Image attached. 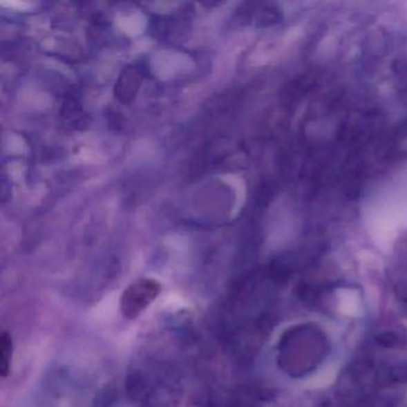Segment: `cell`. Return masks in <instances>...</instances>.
I'll return each instance as SVG.
<instances>
[{
  "label": "cell",
  "mask_w": 407,
  "mask_h": 407,
  "mask_svg": "<svg viewBox=\"0 0 407 407\" xmlns=\"http://www.w3.org/2000/svg\"><path fill=\"white\" fill-rule=\"evenodd\" d=\"M162 292L157 281L144 278L129 285L120 299V310L124 318L134 320L154 302Z\"/></svg>",
  "instance_id": "1"
},
{
  "label": "cell",
  "mask_w": 407,
  "mask_h": 407,
  "mask_svg": "<svg viewBox=\"0 0 407 407\" xmlns=\"http://www.w3.org/2000/svg\"><path fill=\"white\" fill-rule=\"evenodd\" d=\"M13 341L8 331H3L0 334V374L6 379L11 372L12 363Z\"/></svg>",
  "instance_id": "2"
}]
</instances>
